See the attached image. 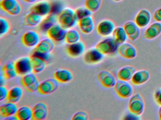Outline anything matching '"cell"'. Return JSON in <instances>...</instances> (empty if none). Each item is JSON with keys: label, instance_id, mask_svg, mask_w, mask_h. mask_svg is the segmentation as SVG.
Listing matches in <instances>:
<instances>
[{"label": "cell", "instance_id": "836d02e7", "mask_svg": "<svg viewBox=\"0 0 161 120\" xmlns=\"http://www.w3.org/2000/svg\"><path fill=\"white\" fill-rule=\"evenodd\" d=\"M80 35L75 29H70L67 32L65 41L67 44H71L80 41Z\"/></svg>", "mask_w": 161, "mask_h": 120}, {"label": "cell", "instance_id": "e0dca14e", "mask_svg": "<svg viewBox=\"0 0 161 120\" xmlns=\"http://www.w3.org/2000/svg\"><path fill=\"white\" fill-rule=\"evenodd\" d=\"M152 16L150 11L146 9L139 10L134 18V22L139 28L148 26L151 21Z\"/></svg>", "mask_w": 161, "mask_h": 120}, {"label": "cell", "instance_id": "603a6c76", "mask_svg": "<svg viewBox=\"0 0 161 120\" xmlns=\"http://www.w3.org/2000/svg\"><path fill=\"white\" fill-rule=\"evenodd\" d=\"M54 48V41L50 38H45L39 41L35 47L34 51L50 53Z\"/></svg>", "mask_w": 161, "mask_h": 120}, {"label": "cell", "instance_id": "cb8c5ba5", "mask_svg": "<svg viewBox=\"0 0 161 120\" xmlns=\"http://www.w3.org/2000/svg\"><path fill=\"white\" fill-rule=\"evenodd\" d=\"M57 22L58 17L56 16V14L51 13L42 20L39 24V28L41 31L47 32L51 27L57 23Z\"/></svg>", "mask_w": 161, "mask_h": 120}, {"label": "cell", "instance_id": "7402d4cb", "mask_svg": "<svg viewBox=\"0 0 161 120\" xmlns=\"http://www.w3.org/2000/svg\"><path fill=\"white\" fill-rule=\"evenodd\" d=\"M150 78V73L147 70H138L136 71L131 79L132 83L134 85H142L146 83Z\"/></svg>", "mask_w": 161, "mask_h": 120}, {"label": "cell", "instance_id": "60d3db41", "mask_svg": "<svg viewBox=\"0 0 161 120\" xmlns=\"http://www.w3.org/2000/svg\"><path fill=\"white\" fill-rule=\"evenodd\" d=\"M8 92H9V91H8L7 88L5 86H1V87H0V93H1L0 101H2L4 99H7Z\"/></svg>", "mask_w": 161, "mask_h": 120}, {"label": "cell", "instance_id": "d6986e66", "mask_svg": "<svg viewBox=\"0 0 161 120\" xmlns=\"http://www.w3.org/2000/svg\"><path fill=\"white\" fill-rule=\"evenodd\" d=\"M85 49L84 43L79 41L73 44H69L67 47V52L69 56L73 58H77L83 54Z\"/></svg>", "mask_w": 161, "mask_h": 120}, {"label": "cell", "instance_id": "5bb4252c", "mask_svg": "<svg viewBox=\"0 0 161 120\" xmlns=\"http://www.w3.org/2000/svg\"><path fill=\"white\" fill-rule=\"evenodd\" d=\"M115 28L114 23L111 20L104 19L99 22L97 27L98 34L103 37H108L113 34Z\"/></svg>", "mask_w": 161, "mask_h": 120}, {"label": "cell", "instance_id": "4dcf8cb0", "mask_svg": "<svg viewBox=\"0 0 161 120\" xmlns=\"http://www.w3.org/2000/svg\"><path fill=\"white\" fill-rule=\"evenodd\" d=\"M18 120H29L32 118V108L27 106H23L18 109L15 114Z\"/></svg>", "mask_w": 161, "mask_h": 120}, {"label": "cell", "instance_id": "484cf974", "mask_svg": "<svg viewBox=\"0 0 161 120\" xmlns=\"http://www.w3.org/2000/svg\"><path fill=\"white\" fill-rule=\"evenodd\" d=\"M18 108L15 103L8 102L0 107V114L2 117L7 118L15 115Z\"/></svg>", "mask_w": 161, "mask_h": 120}, {"label": "cell", "instance_id": "7a4b0ae2", "mask_svg": "<svg viewBox=\"0 0 161 120\" xmlns=\"http://www.w3.org/2000/svg\"><path fill=\"white\" fill-rule=\"evenodd\" d=\"M145 102L139 93L131 97L128 103V109L130 113L140 116L145 110Z\"/></svg>", "mask_w": 161, "mask_h": 120}, {"label": "cell", "instance_id": "f1b7e54d", "mask_svg": "<svg viewBox=\"0 0 161 120\" xmlns=\"http://www.w3.org/2000/svg\"><path fill=\"white\" fill-rule=\"evenodd\" d=\"M23 95V91L20 87L15 86L9 90L7 100L8 102L17 103L20 100Z\"/></svg>", "mask_w": 161, "mask_h": 120}, {"label": "cell", "instance_id": "52a82bcc", "mask_svg": "<svg viewBox=\"0 0 161 120\" xmlns=\"http://www.w3.org/2000/svg\"><path fill=\"white\" fill-rule=\"evenodd\" d=\"M1 8L4 12L12 16H17L21 11V6L17 0H1Z\"/></svg>", "mask_w": 161, "mask_h": 120}, {"label": "cell", "instance_id": "6da1fadb", "mask_svg": "<svg viewBox=\"0 0 161 120\" xmlns=\"http://www.w3.org/2000/svg\"><path fill=\"white\" fill-rule=\"evenodd\" d=\"M78 20L75 10L70 8H64L58 14V23L66 30L74 27Z\"/></svg>", "mask_w": 161, "mask_h": 120}, {"label": "cell", "instance_id": "8fae6325", "mask_svg": "<svg viewBox=\"0 0 161 120\" xmlns=\"http://www.w3.org/2000/svg\"><path fill=\"white\" fill-rule=\"evenodd\" d=\"M97 79L99 83L104 88H113L116 83L115 77L108 70L100 71L98 74Z\"/></svg>", "mask_w": 161, "mask_h": 120}, {"label": "cell", "instance_id": "83f0119b", "mask_svg": "<svg viewBox=\"0 0 161 120\" xmlns=\"http://www.w3.org/2000/svg\"><path fill=\"white\" fill-rule=\"evenodd\" d=\"M135 72V69L133 67L130 66L123 67L118 71V78L119 80L129 81L131 80Z\"/></svg>", "mask_w": 161, "mask_h": 120}, {"label": "cell", "instance_id": "8992f818", "mask_svg": "<svg viewBox=\"0 0 161 120\" xmlns=\"http://www.w3.org/2000/svg\"><path fill=\"white\" fill-rule=\"evenodd\" d=\"M21 83L27 92H34L37 91L40 82L35 73L33 72L22 76Z\"/></svg>", "mask_w": 161, "mask_h": 120}, {"label": "cell", "instance_id": "9c48e42d", "mask_svg": "<svg viewBox=\"0 0 161 120\" xmlns=\"http://www.w3.org/2000/svg\"><path fill=\"white\" fill-rule=\"evenodd\" d=\"M104 58V54L96 47L88 50L83 57L85 62L88 64H97L102 62Z\"/></svg>", "mask_w": 161, "mask_h": 120}, {"label": "cell", "instance_id": "7c38bea8", "mask_svg": "<svg viewBox=\"0 0 161 120\" xmlns=\"http://www.w3.org/2000/svg\"><path fill=\"white\" fill-rule=\"evenodd\" d=\"M52 4L47 1H42L35 3L30 11L36 13L42 17H46L51 13Z\"/></svg>", "mask_w": 161, "mask_h": 120}, {"label": "cell", "instance_id": "30bf717a", "mask_svg": "<svg viewBox=\"0 0 161 120\" xmlns=\"http://www.w3.org/2000/svg\"><path fill=\"white\" fill-rule=\"evenodd\" d=\"M67 31L59 23L54 24L47 32L48 37L54 41L60 42L65 40Z\"/></svg>", "mask_w": 161, "mask_h": 120}, {"label": "cell", "instance_id": "1f68e13d", "mask_svg": "<svg viewBox=\"0 0 161 120\" xmlns=\"http://www.w3.org/2000/svg\"><path fill=\"white\" fill-rule=\"evenodd\" d=\"M33 72L35 74H38L42 72L46 67V62L38 57L31 55Z\"/></svg>", "mask_w": 161, "mask_h": 120}, {"label": "cell", "instance_id": "44dd1931", "mask_svg": "<svg viewBox=\"0 0 161 120\" xmlns=\"http://www.w3.org/2000/svg\"><path fill=\"white\" fill-rule=\"evenodd\" d=\"M161 33V23L153 22L147 28L144 32V37L149 40H152L157 38Z\"/></svg>", "mask_w": 161, "mask_h": 120}, {"label": "cell", "instance_id": "f546056e", "mask_svg": "<svg viewBox=\"0 0 161 120\" xmlns=\"http://www.w3.org/2000/svg\"><path fill=\"white\" fill-rule=\"evenodd\" d=\"M3 77L7 80L12 79L18 75L16 70L14 63L10 62L5 64L2 68Z\"/></svg>", "mask_w": 161, "mask_h": 120}, {"label": "cell", "instance_id": "4fadbf2b", "mask_svg": "<svg viewBox=\"0 0 161 120\" xmlns=\"http://www.w3.org/2000/svg\"><path fill=\"white\" fill-rule=\"evenodd\" d=\"M117 52L121 57L126 59H133L137 55V50L135 47L129 43L119 44Z\"/></svg>", "mask_w": 161, "mask_h": 120}, {"label": "cell", "instance_id": "f6af8a7d", "mask_svg": "<svg viewBox=\"0 0 161 120\" xmlns=\"http://www.w3.org/2000/svg\"><path fill=\"white\" fill-rule=\"evenodd\" d=\"M158 116H159V119L161 120V106H160L158 110Z\"/></svg>", "mask_w": 161, "mask_h": 120}, {"label": "cell", "instance_id": "7bdbcfd3", "mask_svg": "<svg viewBox=\"0 0 161 120\" xmlns=\"http://www.w3.org/2000/svg\"><path fill=\"white\" fill-rule=\"evenodd\" d=\"M6 120H18L16 116L15 115H12V116H9V117L5 118Z\"/></svg>", "mask_w": 161, "mask_h": 120}, {"label": "cell", "instance_id": "74e56055", "mask_svg": "<svg viewBox=\"0 0 161 120\" xmlns=\"http://www.w3.org/2000/svg\"><path fill=\"white\" fill-rule=\"evenodd\" d=\"M31 55L38 57L39 59L44 60L45 62H47L50 58V54L47 52H39L34 51Z\"/></svg>", "mask_w": 161, "mask_h": 120}, {"label": "cell", "instance_id": "ee69618b", "mask_svg": "<svg viewBox=\"0 0 161 120\" xmlns=\"http://www.w3.org/2000/svg\"><path fill=\"white\" fill-rule=\"evenodd\" d=\"M25 2L28 3H34L37 0H22Z\"/></svg>", "mask_w": 161, "mask_h": 120}, {"label": "cell", "instance_id": "277c9868", "mask_svg": "<svg viewBox=\"0 0 161 120\" xmlns=\"http://www.w3.org/2000/svg\"><path fill=\"white\" fill-rule=\"evenodd\" d=\"M115 92L122 98H128L131 97L133 94V88L127 81L119 80L116 82L114 86Z\"/></svg>", "mask_w": 161, "mask_h": 120}, {"label": "cell", "instance_id": "ac0fdd59", "mask_svg": "<svg viewBox=\"0 0 161 120\" xmlns=\"http://www.w3.org/2000/svg\"><path fill=\"white\" fill-rule=\"evenodd\" d=\"M128 38L132 41H134L139 38L140 35V28L135 22L128 21L123 25Z\"/></svg>", "mask_w": 161, "mask_h": 120}, {"label": "cell", "instance_id": "e575fe53", "mask_svg": "<svg viewBox=\"0 0 161 120\" xmlns=\"http://www.w3.org/2000/svg\"><path fill=\"white\" fill-rule=\"evenodd\" d=\"M102 3V0H85V6L93 13L99 10Z\"/></svg>", "mask_w": 161, "mask_h": 120}, {"label": "cell", "instance_id": "ba28073f", "mask_svg": "<svg viewBox=\"0 0 161 120\" xmlns=\"http://www.w3.org/2000/svg\"><path fill=\"white\" fill-rule=\"evenodd\" d=\"M59 83L55 78L48 79L39 83L37 91L42 95L50 94L58 89Z\"/></svg>", "mask_w": 161, "mask_h": 120}, {"label": "cell", "instance_id": "3957f363", "mask_svg": "<svg viewBox=\"0 0 161 120\" xmlns=\"http://www.w3.org/2000/svg\"><path fill=\"white\" fill-rule=\"evenodd\" d=\"M119 44L114 38H106L96 45V48L104 55L113 54L117 51Z\"/></svg>", "mask_w": 161, "mask_h": 120}, {"label": "cell", "instance_id": "d6a6232c", "mask_svg": "<svg viewBox=\"0 0 161 120\" xmlns=\"http://www.w3.org/2000/svg\"><path fill=\"white\" fill-rule=\"evenodd\" d=\"M113 37L119 44L125 43L128 39V35L123 27H116L113 33Z\"/></svg>", "mask_w": 161, "mask_h": 120}, {"label": "cell", "instance_id": "9a60e30c", "mask_svg": "<svg viewBox=\"0 0 161 120\" xmlns=\"http://www.w3.org/2000/svg\"><path fill=\"white\" fill-rule=\"evenodd\" d=\"M22 43L28 48H34L40 41V37L38 33L35 31H27L23 34L21 38Z\"/></svg>", "mask_w": 161, "mask_h": 120}, {"label": "cell", "instance_id": "ffe728a7", "mask_svg": "<svg viewBox=\"0 0 161 120\" xmlns=\"http://www.w3.org/2000/svg\"><path fill=\"white\" fill-rule=\"evenodd\" d=\"M78 25L80 31L86 34L91 33L95 27L94 20L92 16L79 19Z\"/></svg>", "mask_w": 161, "mask_h": 120}, {"label": "cell", "instance_id": "bcb514c9", "mask_svg": "<svg viewBox=\"0 0 161 120\" xmlns=\"http://www.w3.org/2000/svg\"><path fill=\"white\" fill-rule=\"evenodd\" d=\"M113 1H114V2H121V1H122V0H113Z\"/></svg>", "mask_w": 161, "mask_h": 120}, {"label": "cell", "instance_id": "ab89813d", "mask_svg": "<svg viewBox=\"0 0 161 120\" xmlns=\"http://www.w3.org/2000/svg\"><path fill=\"white\" fill-rule=\"evenodd\" d=\"M153 98L156 104L161 106V88L157 89L154 92Z\"/></svg>", "mask_w": 161, "mask_h": 120}, {"label": "cell", "instance_id": "2e32d148", "mask_svg": "<svg viewBox=\"0 0 161 120\" xmlns=\"http://www.w3.org/2000/svg\"><path fill=\"white\" fill-rule=\"evenodd\" d=\"M32 110L33 120H43L47 117L48 109L47 105L43 102H39L36 104Z\"/></svg>", "mask_w": 161, "mask_h": 120}, {"label": "cell", "instance_id": "5b68a950", "mask_svg": "<svg viewBox=\"0 0 161 120\" xmlns=\"http://www.w3.org/2000/svg\"><path fill=\"white\" fill-rule=\"evenodd\" d=\"M17 73L19 76H23L33 72L32 65L31 57H23L14 62Z\"/></svg>", "mask_w": 161, "mask_h": 120}, {"label": "cell", "instance_id": "8d00e7d4", "mask_svg": "<svg viewBox=\"0 0 161 120\" xmlns=\"http://www.w3.org/2000/svg\"><path fill=\"white\" fill-rule=\"evenodd\" d=\"M10 24L9 22L4 18H0V36L6 34L10 30Z\"/></svg>", "mask_w": 161, "mask_h": 120}, {"label": "cell", "instance_id": "4316f807", "mask_svg": "<svg viewBox=\"0 0 161 120\" xmlns=\"http://www.w3.org/2000/svg\"><path fill=\"white\" fill-rule=\"evenodd\" d=\"M54 78L61 83H67L72 81L73 76L69 70L66 69H60L54 72Z\"/></svg>", "mask_w": 161, "mask_h": 120}, {"label": "cell", "instance_id": "d4e9b609", "mask_svg": "<svg viewBox=\"0 0 161 120\" xmlns=\"http://www.w3.org/2000/svg\"><path fill=\"white\" fill-rule=\"evenodd\" d=\"M43 19L42 16L30 11L25 16L23 20V24L28 27H34L40 24Z\"/></svg>", "mask_w": 161, "mask_h": 120}, {"label": "cell", "instance_id": "d590c367", "mask_svg": "<svg viewBox=\"0 0 161 120\" xmlns=\"http://www.w3.org/2000/svg\"><path fill=\"white\" fill-rule=\"evenodd\" d=\"M78 20L86 17L92 16L93 12L90 11L87 8L85 7H80L75 10Z\"/></svg>", "mask_w": 161, "mask_h": 120}, {"label": "cell", "instance_id": "f35d334b", "mask_svg": "<svg viewBox=\"0 0 161 120\" xmlns=\"http://www.w3.org/2000/svg\"><path fill=\"white\" fill-rule=\"evenodd\" d=\"M71 119L72 120H86L88 119V114L86 112L82 111L78 112L73 115Z\"/></svg>", "mask_w": 161, "mask_h": 120}, {"label": "cell", "instance_id": "b9f144b4", "mask_svg": "<svg viewBox=\"0 0 161 120\" xmlns=\"http://www.w3.org/2000/svg\"><path fill=\"white\" fill-rule=\"evenodd\" d=\"M153 19L158 22H161V8L157 9L153 14Z\"/></svg>", "mask_w": 161, "mask_h": 120}]
</instances>
